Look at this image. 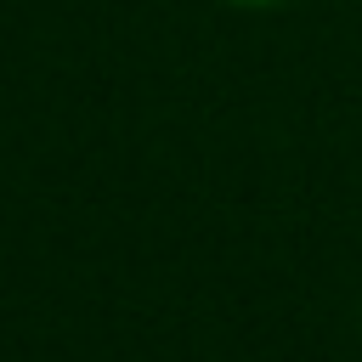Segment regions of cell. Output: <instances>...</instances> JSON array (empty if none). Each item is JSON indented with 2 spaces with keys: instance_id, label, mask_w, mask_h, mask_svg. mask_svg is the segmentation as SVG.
Here are the masks:
<instances>
[{
  "instance_id": "6da1fadb",
  "label": "cell",
  "mask_w": 362,
  "mask_h": 362,
  "mask_svg": "<svg viewBox=\"0 0 362 362\" xmlns=\"http://www.w3.org/2000/svg\"><path fill=\"white\" fill-rule=\"evenodd\" d=\"M232 6H266V0H232Z\"/></svg>"
}]
</instances>
